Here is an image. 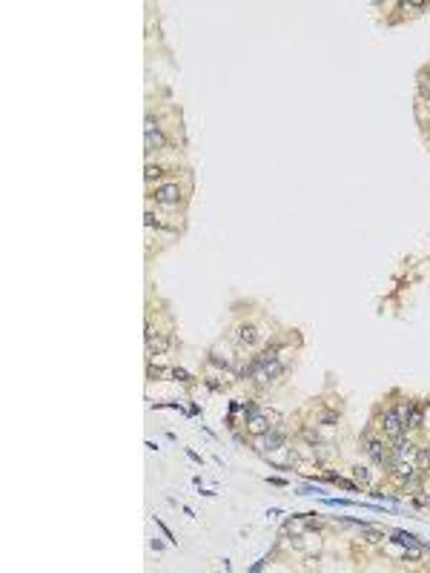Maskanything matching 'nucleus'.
Masks as SVG:
<instances>
[{
  "instance_id": "nucleus-1",
  "label": "nucleus",
  "mask_w": 430,
  "mask_h": 573,
  "mask_svg": "<svg viewBox=\"0 0 430 573\" xmlns=\"http://www.w3.org/2000/svg\"><path fill=\"white\" fill-rule=\"evenodd\" d=\"M379 427L385 430L387 439H399V436H404V424H402V419H399V413H396V407H390V410L382 413V424H379Z\"/></svg>"
},
{
  "instance_id": "nucleus-2",
  "label": "nucleus",
  "mask_w": 430,
  "mask_h": 573,
  "mask_svg": "<svg viewBox=\"0 0 430 573\" xmlns=\"http://www.w3.org/2000/svg\"><path fill=\"white\" fill-rule=\"evenodd\" d=\"M155 201L164 203V206H178L181 186L178 184H161V186H155Z\"/></svg>"
},
{
  "instance_id": "nucleus-3",
  "label": "nucleus",
  "mask_w": 430,
  "mask_h": 573,
  "mask_svg": "<svg viewBox=\"0 0 430 573\" xmlns=\"http://www.w3.org/2000/svg\"><path fill=\"white\" fill-rule=\"evenodd\" d=\"M170 344H172L170 333H152V335H146V355L152 358V355L167 353V350H170Z\"/></svg>"
},
{
  "instance_id": "nucleus-4",
  "label": "nucleus",
  "mask_w": 430,
  "mask_h": 573,
  "mask_svg": "<svg viewBox=\"0 0 430 573\" xmlns=\"http://www.w3.org/2000/svg\"><path fill=\"white\" fill-rule=\"evenodd\" d=\"M413 453H416V444H413L410 439H404V436L393 439V450H390V456H393L396 461H404V458H410Z\"/></svg>"
},
{
  "instance_id": "nucleus-5",
  "label": "nucleus",
  "mask_w": 430,
  "mask_h": 573,
  "mask_svg": "<svg viewBox=\"0 0 430 573\" xmlns=\"http://www.w3.org/2000/svg\"><path fill=\"white\" fill-rule=\"evenodd\" d=\"M284 447V433L281 430H270L264 433V441H261V453H273V450H281Z\"/></svg>"
},
{
  "instance_id": "nucleus-6",
  "label": "nucleus",
  "mask_w": 430,
  "mask_h": 573,
  "mask_svg": "<svg viewBox=\"0 0 430 573\" xmlns=\"http://www.w3.org/2000/svg\"><path fill=\"white\" fill-rule=\"evenodd\" d=\"M247 424H250V433H252V436H264V433H270V427H273V424H270V419H267V415H261V413L250 415V419H247Z\"/></svg>"
},
{
  "instance_id": "nucleus-7",
  "label": "nucleus",
  "mask_w": 430,
  "mask_h": 573,
  "mask_svg": "<svg viewBox=\"0 0 430 573\" xmlns=\"http://www.w3.org/2000/svg\"><path fill=\"white\" fill-rule=\"evenodd\" d=\"M396 476L402 479V482H410V479L419 476V470H416V464H410V461H396Z\"/></svg>"
},
{
  "instance_id": "nucleus-8",
  "label": "nucleus",
  "mask_w": 430,
  "mask_h": 573,
  "mask_svg": "<svg viewBox=\"0 0 430 573\" xmlns=\"http://www.w3.org/2000/svg\"><path fill=\"white\" fill-rule=\"evenodd\" d=\"M238 341L247 344V347H250V344H255V341H258V330H255L252 324H241V327H238Z\"/></svg>"
},
{
  "instance_id": "nucleus-9",
  "label": "nucleus",
  "mask_w": 430,
  "mask_h": 573,
  "mask_svg": "<svg viewBox=\"0 0 430 573\" xmlns=\"http://www.w3.org/2000/svg\"><path fill=\"white\" fill-rule=\"evenodd\" d=\"M413 456H416V461H413V464H416V470H419V473H421V470H427V467H430V447L419 444Z\"/></svg>"
},
{
  "instance_id": "nucleus-10",
  "label": "nucleus",
  "mask_w": 430,
  "mask_h": 573,
  "mask_svg": "<svg viewBox=\"0 0 430 573\" xmlns=\"http://www.w3.org/2000/svg\"><path fill=\"white\" fill-rule=\"evenodd\" d=\"M170 376H172L175 381H184V384H192V381H195V379H192V376H189L187 370H181V367H172V370H170Z\"/></svg>"
},
{
  "instance_id": "nucleus-11",
  "label": "nucleus",
  "mask_w": 430,
  "mask_h": 573,
  "mask_svg": "<svg viewBox=\"0 0 430 573\" xmlns=\"http://www.w3.org/2000/svg\"><path fill=\"white\" fill-rule=\"evenodd\" d=\"M161 175H164V167H158V164H146V172H143V178H146V181L161 178Z\"/></svg>"
},
{
  "instance_id": "nucleus-12",
  "label": "nucleus",
  "mask_w": 430,
  "mask_h": 573,
  "mask_svg": "<svg viewBox=\"0 0 430 573\" xmlns=\"http://www.w3.org/2000/svg\"><path fill=\"white\" fill-rule=\"evenodd\" d=\"M393 542H399V545H419V539L413 536V533H396Z\"/></svg>"
},
{
  "instance_id": "nucleus-13",
  "label": "nucleus",
  "mask_w": 430,
  "mask_h": 573,
  "mask_svg": "<svg viewBox=\"0 0 430 573\" xmlns=\"http://www.w3.org/2000/svg\"><path fill=\"white\" fill-rule=\"evenodd\" d=\"M318 422L327 424V427H333V424H339V413H321L318 415Z\"/></svg>"
},
{
  "instance_id": "nucleus-14",
  "label": "nucleus",
  "mask_w": 430,
  "mask_h": 573,
  "mask_svg": "<svg viewBox=\"0 0 430 573\" xmlns=\"http://www.w3.org/2000/svg\"><path fill=\"white\" fill-rule=\"evenodd\" d=\"M407 559H410V562H419V559H421V550L410 545V550H404V562H407Z\"/></svg>"
},
{
  "instance_id": "nucleus-15",
  "label": "nucleus",
  "mask_w": 430,
  "mask_h": 573,
  "mask_svg": "<svg viewBox=\"0 0 430 573\" xmlns=\"http://www.w3.org/2000/svg\"><path fill=\"white\" fill-rule=\"evenodd\" d=\"M155 525H158V528H161V530H164V536H167V539H170V542H172V545H175V542H178V539H175V533H172V530H170V528H167V525H164V522H161V519H155Z\"/></svg>"
},
{
  "instance_id": "nucleus-16",
  "label": "nucleus",
  "mask_w": 430,
  "mask_h": 573,
  "mask_svg": "<svg viewBox=\"0 0 430 573\" xmlns=\"http://www.w3.org/2000/svg\"><path fill=\"white\" fill-rule=\"evenodd\" d=\"M353 476H356L358 482H367L370 473H367V467H353Z\"/></svg>"
},
{
  "instance_id": "nucleus-17",
  "label": "nucleus",
  "mask_w": 430,
  "mask_h": 573,
  "mask_svg": "<svg viewBox=\"0 0 430 573\" xmlns=\"http://www.w3.org/2000/svg\"><path fill=\"white\" fill-rule=\"evenodd\" d=\"M404 9H410V12H419V9H427V3H404Z\"/></svg>"
}]
</instances>
